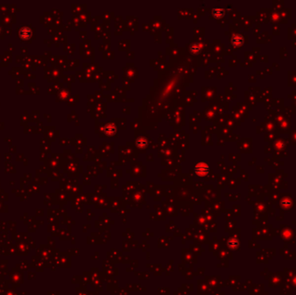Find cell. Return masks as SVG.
I'll list each match as a JSON object with an SVG mask.
<instances>
[{"label": "cell", "instance_id": "cell-1", "mask_svg": "<svg viewBox=\"0 0 296 295\" xmlns=\"http://www.w3.org/2000/svg\"><path fill=\"white\" fill-rule=\"evenodd\" d=\"M195 172L198 176H205L209 172V166L205 163H198L195 166Z\"/></svg>", "mask_w": 296, "mask_h": 295}, {"label": "cell", "instance_id": "cell-2", "mask_svg": "<svg viewBox=\"0 0 296 295\" xmlns=\"http://www.w3.org/2000/svg\"><path fill=\"white\" fill-rule=\"evenodd\" d=\"M32 36L31 30L28 27H23L22 29L19 31V36L23 39V40H28L30 39Z\"/></svg>", "mask_w": 296, "mask_h": 295}, {"label": "cell", "instance_id": "cell-3", "mask_svg": "<svg viewBox=\"0 0 296 295\" xmlns=\"http://www.w3.org/2000/svg\"><path fill=\"white\" fill-rule=\"evenodd\" d=\"M104 133L108 135V136H113V134L116 133V127L115 125L112 123H108V125H106L104 128Z\"/></svg>", "mask_w": 296, "mask_h": 295}, {"label": "cell", "instance_id": "cell-4", "mask_svg": "<svg viewBox=\"0 0 296 295\" xmlns=\"http://www.w3.org/2000/svg\"><path fill=\"white\" fill-rule=\"evenodd\" d=\"M242 43H243V38H242V36H239V35L233 36V38H232V44H233L235 47H240V46L242 44Z\"/></svg>", "mask_w": 296, "mask_h": 295}, {"label": "cell", "instance_id": "cell-5", "mask_svg": "<svg viewBox=\"0 0 296 295\" xmlns=\"http://www.w3.org/2000/svg\"><path fill=\"white\" fill-rule=\"evenodd\" d=\"M136 145L140 149H144L147 146V140L145 138H139L136 140Z\"/></svg>", "mask_w": 296, "mask_h": 295}, {"label": "cell", "instance_id": "cell-6", "mask_svg": "<svg viewBox=\"0 0 296 295\" xmlns=\"http://www.w3.org/2000/svg\"><path fill=\"white\" fill-rule=\"evenodd\" d=\"M212 14L216 18H221L224 15V10L222 8H214L212 10Z\"/></svg>", "mask_w": 296, "mask_h": 295}, {"label": "cell", "instance_id": "cell-7", "mask_svg": "<svg viewBox=\"0 0 296 295\" xmlns=\"http://www.w3.org/2000/svg\"><path fill=\"white\" fill-rule=\"evenodd\" d=\"M190 51L193 55H197L201 51V46L199 44H197V43H194L190 47Z\"/></svg>", "mask_w": 296, "mask_h": 295}, {"label": "cell", "instance_id": "cell-8", "mask_svg": "<svg viewBox=\"0 0 296 295\" xmlns=\"http://www.w3.org/2000/svg\"><path fill=\"white\" fill-rule=\"evenodd\" d=\"M231 241H233V242H232V243H231V242H229V247H231V248H236V247L238 246L237 240H236V239L234 240V239H232Z\"/></svg>", "mask_w": 296, "mask_h": 295}]
</instances>
